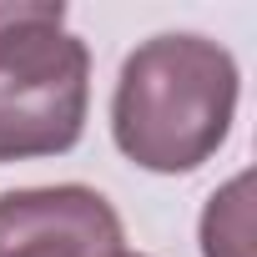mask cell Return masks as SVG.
<instances>
[{"label": "cell", "instance_id": "1", "mask_svg": "<svg viewBox=\"0 0 257 257\" xmlns=\"http://www.w3.org/2000/svg\"><path fill=\"white\" fill-rule=\"evenodd\" d=\"M237 116V61L207 36H152L121 61L111 91V137L126 162L162 177L217 157Z\"/></svg>", "mask_w": 257, "mask_h": 257}, {"label": "cell", "instance_id": "2", "mask_svg": "<svg viewBox=\"0 0 257 257\" xmlns=\"http://www.w3.org/2000/svg\"><path fill=\"white\" fill-rule=\"evenodd\" d=\"M91 51L61 0H0V162L61 157L86 132Z\"/></svg>", "mask_w": 257, "mask_h": 257}, {"label": "cell", "instance_id": "3", "mask_svg": "<svg viewBox=\"0 0 257 257\" xmlns=\"http://www.w3.org/2000/svg\"><path fill=\"white\" fill-rule=\"evenodd\" d=\"M116 207L81 182L0 192V257H116Z\"/></svg>", "mask_w": 257, "mask_h": 257}, {"label": "cell", "instance_id": "4", "mask_svg": "<svg viewBox=\"0 0 257 257\" xmlns=\"http://www.w3.org/2000/svg\"><path fill=\"white\" fill-rule=\"evenodd\" d=\"M252 177H232L202 212V257H252V207H247Z\"/></svg>", "mask_w": 257, "mask_h": 257}, {"label": "cell", "instance_id": "5", "mask_svg": "<svg viewBox=\"0 0 257 257\" xmlns=\"http://www.w3.org/2000/svg\"><path fill=\"white\" fill-rule=\"evenodd\" d=\"M116 257H147V252H116Z\"/></svg>", "mask_w": 257, "mask_h": 257}]
</instances>
